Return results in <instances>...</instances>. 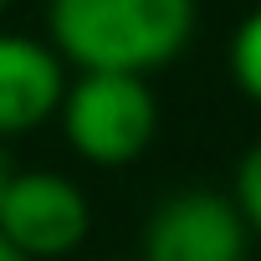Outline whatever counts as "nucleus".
I'll return each instance as SVG.
<instances>
[{
  "label": "nucleus",
  "mask_w": 261,
  "mask_h": 261,
  "mask_svg": "<svg viewBox=\"0 0 261 261\" xmlns=\"http://www.w3.org/2000/svg\"><path fill=\"white\" fill-rule=\"evenodd\" d=\"M251 230L230 195L220 190H174L154 205L139 236V261H246Z\"/></svg>",
  "instance_id": "obj_4"
},
{
  "label": "nucleus",
  "mask_w": 261,
  "mask_h": 261,
  "mask_svg": "<svg viewBox=\"0 0 261 261\" xmlns=\"http://www.w3.org/2000/svg\"><path fill=\"white\" fill-rule=\"evenodd\" d=\"M6 11H11V0H0V16H6Z\"/></svg>",
  "instance_id": "obj_10"
},
{
  "label": "nucleus",
  "mask_w": 261,
  "mask_h": 261,
  "mask_svg": "<svg viewBox=\"0 0 261 261\" xmlns=\"http://www.w3.org/2000/svg\"><path fill=\"white\" fill-rule=\"evenodd\" d=\"M230 200H236L246 230L261 236V139L241 154V164H236V185H230Z\"/></svg>",
  "instance_id": "obj_7"
},
{
  "label": "nucleus",
  "mask_w": 261,
  "mask_h": 261,
  "mask_svg": "<svg viewBox=\"0 0 261 261\" xmlns=\"http://www.w3.org/2000/svg\"><path fill=\"white\" fill-rule=\"evenodd\" d=\"M0 261H26V256H21V251H16V246L6 241V236H0Z\"/></svg>",
  "instance_id": "obj_8"
},
{
  "label": "nucleus",
  "mask_w": 261,
  "mask_h": 261,
  "mask_svg": "<svg viewBox=\"0 0 261 261\" xmlns=\"http://www.w3.org/2000/svg\"><path fill=\"white\" fill-rule=\"evenodd\" d=\"M6 179H11V159H6V144H0V190H6Z\"/></svg>",
  "instance_id": "obj_9"
},
{
  "label": "nucleus",
  "mask_w": 261,
  "mask_h": 261,
  "mask_svg": "<svg viewBox=\"0 0 261 261\" xmlns=\"http://www.w3.org/2000/svg\"><path fill=\"white\" fill-rule=\"evenodd\" d=\"M62 92H67V62L41 36L0 31V144L51 123Z\"/></svg>",
  "instance_id": "obj_5"
},
{
  "label": "nucleus",
  "mask_w": 261,
  "mask_h": 261,
  "mask_svg": "<svg viewBox=\"0 0 261 261\" xmlns=\"http://www.w3.org/2000/svg\"><path fill=\"white\" fill-rule=\"evenodd\" d=\"M195 0H46V46L77 72L154 77L195 41Z\"/></svg>",
  "instance_id": "obj_1"
},
{
  "label": "nucleus",
  "mask_w": 261,
  "mask_h": 261,
  "mask_svg": "<svg viewBox=\"0 0 261 261\" xmlns=\"http://www.w3.org/2000/svg\"><path fill=\"white\" fill-rule=\"evenodd\" d=\"M92 230V205L77 179L51 169L11 174L0 190V236L26 261H62Z\"/></svg>",
  "instance_id": "obj_3"
},
{
  "label": "nucleus",
  "mask_w": 261,
  "mask_h": 261,
  "mask_svg": "<svg viewBox=\"0 0 261 261\" xmlns=\"http://www.w3.org/2000/svg\"><path fill=\"white\" fill-rule=\"evenodd\" d=\"M225 62H230L236 87L261 108V6L241 16V26H236V36H230V57H225Z\"/></svg>",
  "instance_id": "obj_6"
},
{
  "label": "nucleus",
  "mask_w": 261,
  "mask_h": 261,
  "mask_svg": "<svg viewBox=\"0 0 261 261\" xmlns=\"http://www.w3.org/2000/svg\"><path fill=\"white\" fill-rule=\"evenodd\" d=\"M57 123L77 159L97 169H123L149 154L159 134V97L149 77L128 72H77L62 92Z\"/></svg>",
  "instance_id": "obj_2"
}]
</instances>
